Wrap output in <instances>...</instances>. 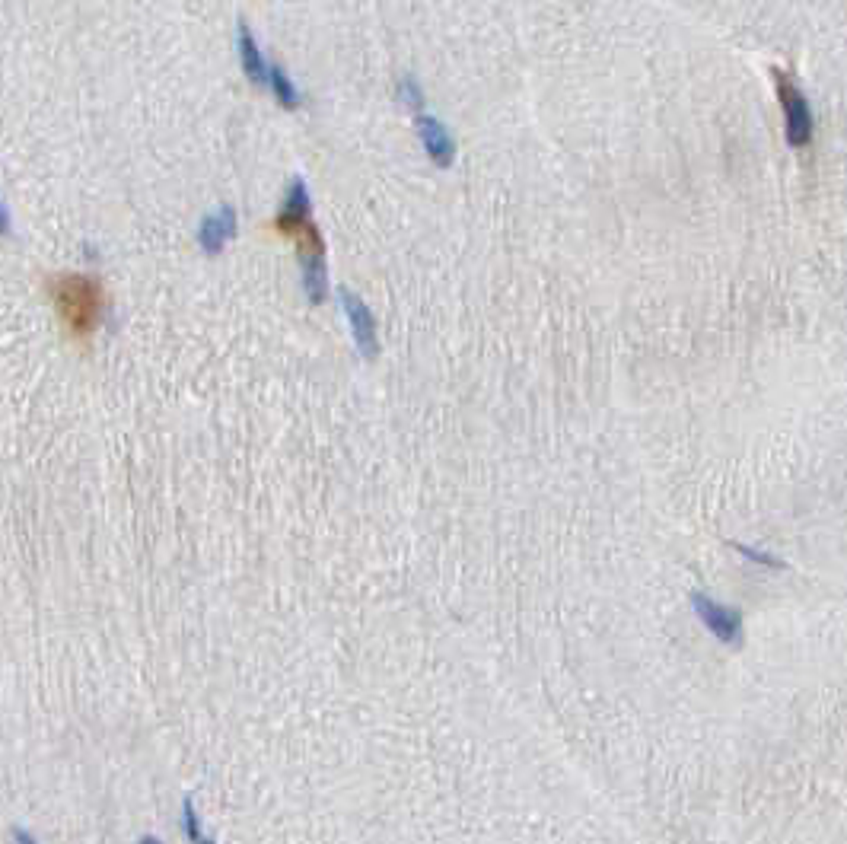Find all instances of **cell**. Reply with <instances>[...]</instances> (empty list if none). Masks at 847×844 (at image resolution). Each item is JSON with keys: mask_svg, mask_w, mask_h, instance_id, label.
<instances>
[{"mask_svg": "<svg viewBox=\"0 0 847 844\" xmlns=\"http://www.w3.org/2000/svg\"><path fill=\"white\" fill-rule=\"evenodd\" d=\"M736 548H739V551H742V555H746V558L758 561V564H777V567H781V561H777V558H771V555H762V551H755V548H746V545H736Z\"/></svg>", "mask_w": 847, "mask_h": 844, "instance_id": "12", "label": "cell"}, {"mask_svg": "<svg viewBox=\"0 0 847 844\" xmlns=\"http://www.w3.org/2000/svg\"><path fill=\"white\" fill-rule=\"evenodd\" d=\"M236 48H239V64H242V74H246V80L255 83V86H265L271 61L265 58V51H262V45H258L255 32H252V26L246 20H239Z\"/></svg>", "mask_w": 847, "mask_h": 844, "instance_id": "8", "label": "cell"}, {"mask_svg": "<svg viewBox=\"0 0 847 844\" xmlns=\"http://www.w3.org/2000/svg\"><path fill=\"white\" fill-rule=\"evenodd\" d=\"M265 90H268L274 99H278V106H284V109H300V102H303L300 86L293 83V77L287 74L284 64H271V67H268V83H265Z\"/></svg>", "mask_w": 847, "mask_h": 844, "instance_id": "9", "label": "cell"}, {"mask_svg": "<svg viewBox=\"0 0 847 844\" xmlns=\"http://www.w3.org/2000/svg\"><path fill=\"white\" fill-rule=\"evenodd\" d=\"M45 287L67 335L77 341L96 335L102 316H106V287L96 274L61 271L55 278H48Z\"/></svg>", "mask_w": 847, "mask_h": 844, "instance_id": "1", "label": "cell"}, {"mask_svg": "<svg viewBox=\"0 0 847 844\" xmlns=\"http://www.w3.org/2000/svg\"><path fill=\"white\" fill-rule=\"evenodd\" d=\"M395 96H399V102H402L405 109L424 112V90H421V83L414 80L411 74H405L399 83H395Z\"/></svg>", "mask_w": 847, "mask_h": 844, "instance_id": "10", "label": "cell"}, {"mask_svg": "<svg viewBox=\"0 0 847 844\" xmlns=\"http://www.w3.org/2000/svg\"><path fill=\"white\" fill-rule=\"evenodd\" d=\"M306 223H313V198H309L306 182L297 176V179L290 182L287 195H284L281 214L274 217V230H278L281 236H287V239H293L306 227Z\"/></svg>", "mask_w": 847, "mask_h": 844, "instance_id": "5", "label": "cell"}, {"mask_svg": "<svg viewBox=\"0 0 847 844\" xmlns=\"http://www.w3.org/2000/svg\"><path fill=\"white\" fill-rule=\"evenodd\" d=\"M774 77V90H777V102H781V112H784V131H787V144L790 147H809L812 144V134H816V118H812V106L806 93L797 86L790 74L784 71H771Z\"/></svg>", "mask_w": 847, "mask_h": 844, "instance_id": "2", "label": "cell"}, {"mask_svg": "<svg viewBox=\"0 0 847 844\" xmlns=\"http://www.w3.org/2000/svg\"><path fill=\"white\" fill-rule=\"evenodd\" d=\"M691 609L698 612V618L704 622V628L711 631L717 641L723 644H742V615L730 606H720L707 593H691Z\"/></svg>", "mask_w": 847, "mask_h": 844, "instance_id": "3", "label": "cell"}, {"mask_svg": "<svg viewBox=\"0 0 847 844\" xmlns=\"http://www.w3.org/2000/svg\"><path fill=\"white\" fill-rule=\"evenodd\" d=\"M414 125H418L421 147H424V153L430 157V163H437L440 169L453 166V160H456V141H453V134H449V128L440 122V118L427 115V112H418Z\"/></svg>", "mask_w": 847, "mask_h": 844, "instance_id": "6", "label": "cell"}, {"mask_svg": "<svg viewBox=\"0 0 847 844\" xmlns=\"http://www.w3.org/2000/svg\"><path fill=\"white\" fill-rule=\"evenodd\" d=\"M341 306H344V316H348V325H351V335H354V344L357 351L367 357V360H376L379 354V335H376V319L370 313V306L363 303L354 290H341Z\"/></svg>", "mask_w": 847, "mask_h": 844, "instance_id": "4", "label": "cell"}, {"mask_svg": "<svg viewBox=\"0 0 847 844\" xmlns=\"http://www.w3.org/2000/svg\"><path fill=\"white\" fill-rule=\"evenodd\" d=\"M236 208H230V204H220V208L214 214H207L201 220L198 227V246L201 252L207 255H220L223 249H227V243L236 236Z\"/></svg>", "mask_w": 847, "mask_h": 844, "instance_id": "7", "label": "cell"}, {"mask_svg": "<svg viewBox=\"0 0 847 844\" xmlns=\"http://www.w3.org/2000/svg\"><path fill=\"white\" fill-rule=\"evenodd\" d=\"M182 816H185V832H188V838H192V841H201L204 835H201V822H198V816H195V806H192V800H185V806H182Z\"/></svg>", "mask_w": 847, "mask_h": 844, "instance_id": "11", "label": "cell"}, {"mask_svg": "<svg viewBox=\"0 0 847 844\" xmlns=\"http://www.w3.org/2000/svg\"><path fill=\"white\" fill-rule=\"evenodd\" d=\"M7 233H10V214L4 208V201H0V236H7Z\"/></svg>", "mask_w": 847, "mask_h": 844, "instance_id": "13", "label": "cell"}]
</instances>
